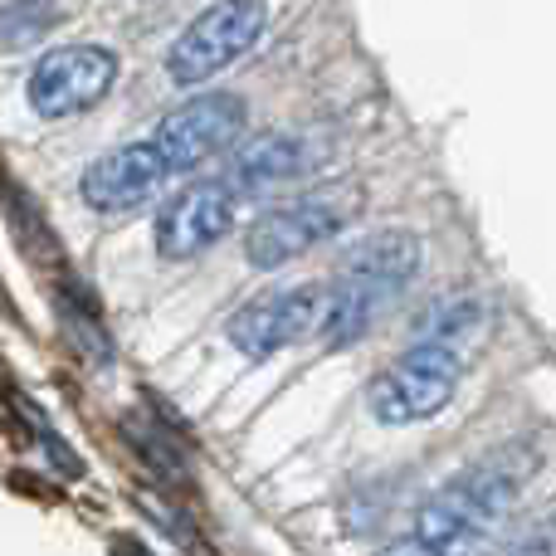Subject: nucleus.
I'll return each mask as SVG.
<instances>
[{"mask_svg":"<svg viewBox=\"0 0 556 556\" xmlns=\"http://www.w3.org/2000/svg\"><path fill=\"white\" fill-rule=\"evenodd\" d=\"M59 20L54 0H10L0 5V49H25L39 35H49Z\"/></svg>","mask_w":556,"mask_h":556,"instance_id":"f8f14e48","label":"nucleus"},{"mask_svg":"<svg viewBox=\"0 0 556 556\" xmlns=\"http://www.w3.org/2000/svg\"><path fill=\"white\" fill-rule=\"evenodd\" d=\"M113 78H117L113 49L68 45L35 64V74H29V103H35L39 117H74L84 108H93L113 88Z\"/></svg>","mask_w":556,"mask_h":556,"instance_id":"423d86ee","label":"nucleus"},{"mask_svg":"<svg viewBox=\"0 0 556 556\" xmlns=\"http://www.w3.org/2000/svg\"><path fill=\"white\" fill-rule=\"evenodd\" d=\"M479 323V303H469V298H459V303H444L440 313L425 317V337L430 342H444V337H459L469 332V327Z\"/></svg>","mask_w":556,"mask_h":556,"instance_id":"ddd939ff","label":"nucleus"},{"mask_svg":"<svg viewBox=\"0 0 556 556\" xmlns=\"http://www.w3.org/2000/svg\"><path fill=\"white\" fill-rule=\"evenodd\" d=\"M264 20H269V10H264L260 0H215V5L201 10V15L191 20V29L172 45V59H166L172 78L186 88L215 78L220 68H230L235 59L250 54V49L260 45Z\"/></svg>","mask_w":556,"mask_h":556,"instance_id":"7ed1b4c3","label":"nucleus"},{"mask_svg":"<svg viewBox=\"0 0 556 556\" xmlns=\"http://www.w3.org/2000/svg\"><path fill=\"white\" fill-rule=\"evenodd\" d=\"M162 181H166L162 152L152 142H132V147H117V152L98 156L84 172V181H78V195H84L88 211L123 215V211H137Z\"/></svg>","mask_w":556,"mask_h":556,"instance_id":"1a4fd4ad","label":"nucleus"},{"mask_svg":"<svg viewBox=\"0 0 556 556\" xmlns=\"http://www.w3.org/2000/svg\"><path fill=\"white\" fill-rule=\"evenodd\" d=\"M303 172H307L303 142L288 132H269V137H260V142H250L244 152H235L230 172H225V186H230L235 195H260V191H274V186H288Z\"/></svg>","mask_w":556,"mask_h":556,"instance_id":"9d476101","label":"nucleus"},{"mask_svg":"<svg viewBox=\"0 0 556 556\" xmlns=\"http://www.w3.org/2000/svg\"><path fill=\"white\" fill-rule=\"evenodd\" d=\"M230 225H235V191L225 186V176L220 181H191L156 215V250H162V260H195Z\"/></svg>","mask_w":556,"mask_h":556,"instance_id":"6e6552de","label":"nucleus"},{"mask_svg":"<svg viewBox=\"0 0 556 556\" xmlns=\"http://www.w3.org/2000/svg\"><path fill=\"white\" fill-rule=\"evenodd\" d=\"M420 269V240L405 230H381L362 240L342 260V274H366V278H391V283H410Z\"/></svg>","mask_w":556,"mask_h":556,"instance_id":"9b49d317","label":"nucleus"},{"mask_svg":"<svg viewBox=\"0 0 556 556\" xmlns=\"http://www.w3.org/2000/svg\"><path fill=\"white\" fill-rule=\"evenodd\" d=\"M327 298L332 288L323 283H298V288H274V293L244 303L230 317V342L244 356H274L288 342H303V337L323 332L327 317Z\"/></svg>","mask_w":556,"mask_h":556,"instance_id":"39448f33","label":"nucleus"},{"mask_svg":"<svg viewBox=\"0 0 556 556\" xmlns=\"http://www.w3.org/2000/svg\"><path fill=\"white\" fill-rule=\"evenodd\" d=\"M454 386H459V356H454V346L425 337L420 346H410L401 362H391L376 376L366 405L386 425H415V420L440 415L450 405Z\"/></svg>","mask_w":556,"mask_h":556,"instance_id":"f03ea898","label":"nucleus"},{"mask_svg":"<svg viewBox=\"0 0 556 556\" xmlns=\"http://www.w3.org/2000/svg\"><path fill=\"white\" fill-rule=\"evenodd\" d=\"M528 469H532V454L508 450V454H498V459H483L479 469H469L444 493H434L420 508V518H415V547L444 552L469 538L473 528H483V522H493L498 513H508L522 479H528Z\"/></svg>","mask_w":556,"mask_h":556,"instance_id":"f257e3e1","label":"nucleus"},{"mask_svg":"<svg viewBox=\"0 0 556 556\" xmlns=\"http://www.w3.org/2000/svg\"><path fill=\"white\" fill-rule=\"evenodd\" d=\"M244 123H250L244 98H235V93H201V98H186L176 113L162 117L152 147L162 152L166 172H191V166H201V162H211V156L230 152V147L240 142Z\"/></svg>","mask_w":556,"mask_h":556,"instance_id":"20e7f679","label":"nucleus"},{"mask_svg":"<svg viewBox=\"0 0 556 556\" xmlns=\"http://www.w3.org/2000/svg\"><path fill=\"white\" fill-rule=\"evenodd\" d=\"M346 215L352 211H342L337 195H303V201H288L278 211H264L244 235V260L254 269H278L293 254H307L313 244L332 240L346 225Z\"/></svg>","mask_w":556,"mask_h":556,"instance_id":"0eeeda50","label":"nucleus"}]
</instances>
